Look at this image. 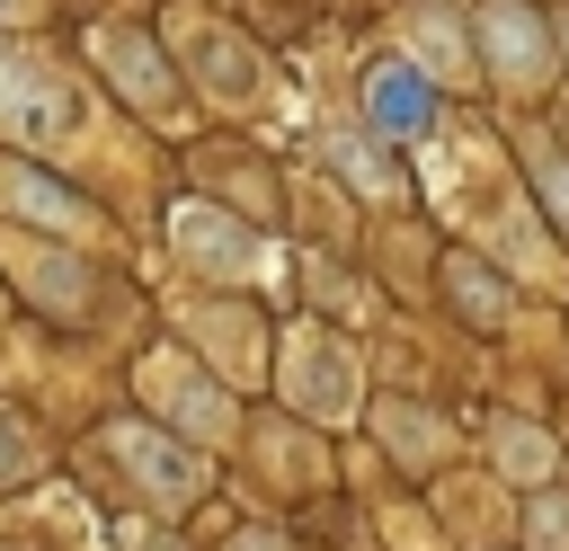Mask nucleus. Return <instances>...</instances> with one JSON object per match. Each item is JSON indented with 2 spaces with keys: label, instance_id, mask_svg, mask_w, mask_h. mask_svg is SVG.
I'll list each match as a JSON object with an SVG mask.
<instances>
[{
  "label": "nucleus",
  "instance_id": "obj_17",
  "mask_svg": "<svg viewBox=\"0 0 569 551\" xmlns=\"http://www.w3.org/2000/svg\"><path fill=\"white\" fill-rule=\"evenodd\" d=\"M133 551H178V542L169 533H133Z\"/></svg>",
  "mask_w": 569,
  "mask_h": 551
},
{
  "label": "nucleus",
  "instance_id": "obj_16",
  "mask_svg": "<svg viewBox=\"0 0 569 551\" xmlns=\"http://www.w3.org/2000/svg\"><path fill=\"white\" fill-rule=\"evenodd\" d=\"M231 551H284V542H276V533H240Z\"/></svg>",
  "mask_w": 569,
  "mask_h": 551
},
{
  "label": "nucleus",
  "instance_id": "obj_13",
  "mask_svg": "<svg viewBox=\"0 0 569 551\" xmlns=\"http://www.w3.org/2000/svg\"><path fill=\"white\" fill-rule=\"evenodd\" d=\"M498 462H507V480H542V462H551V453H542V435H533V427H507V435H498Z\"/></svg>",
  "mask_w": 569,
  "mask_h": 551
},
{
  "label": "nucleus",
  "instance_id": "obj_2",
  "mask_svg": "<svg viewBox=\"0 0 569 551\" xmlns=\"http://www.w3.org/2000/svg\"><path fill=\"white\" fill-rule=\"evenodd\" d=\"M178 53H187V71H196L222 107H258V53H249L231 27H213V18H178Z\"/></svg>",
  "mask_w": 569,
  "mask_h": 551
},
{
  "label": "nucleus",
  "instance_id": "obj_11",
  "mask_svg": "<svg viewBox=\"0 0 569 551\" xmlns=\"http://www.w3.org/2000/svg\"><path fill=\"white\" fill-rule=\"evenodd\" d=\"M160 382H169V400H178L196 427H231V400H222V391H196V373H187V364H160Z\"/></svg>",
  "mask_w": 569,
  "mask_h": 551
},
{
  "label": "nucleus",
  "instance_id": "obj_9",
  "mask_svg": "<svg viewBox=\"0 0 569 551\" xmlns=\"http://www.w3.org/2000/svg\"><path fill=\"white\" fill-rule=\"evenodd\" d=\"M0 204H9V213H36V222H53V231H98V213H89L80 196H62L53 178H36L27 160H0Z\"/></svg>",
  "mask_w": 569,
  "mask_h": 551
},
{
  "label": "nucleus",
  "instance_id": "obj_7",
  "mask_svg": "<svg viewBox=\"0 0 569 551\" xmlns=\"http://www.w3.org/2000/svg\"><path fill=\"white\" fill-rule=\"evenodd\" d=\"M107 444H116V462H124L151 498H196V489H204V462H187V453H178L169 435H151V427H116Z\"/></svg>",
  "mask_w": 569,
  "mask_h": 551
},
{
  "label": "nucleus",
  "instance_id": "obj_5",
  "mask_svg": "<svg viewBox=\"0 0 569 551\" xmlns=\"http://www.w3.org/2000/svg\"><path fill=\"white\" fill-rule=\"evenodd\" d=\"M365 116H373L382 133H427V124H436V80H427L418 62H373V71H365Z\"/></svg>",
  "mask_w": 569,
  "mask_h": 551
},
{
  "label": "nucleus",
  "instance_id": "obj_3",
  "mask_svg": "<svg viewBox=\"0 0 569 551\" xmlns=\"http://www.w3.org/2000/svg\"><path fill=\"white\" fill-rule=\"evenodd\" d=\"M480 53H489L498 80L533 89V80L551 71V27H542L525 0H489V9H480Z\"/></svg>",
  "mask_w": 569,
  "mask_h": 551
},
{
  "label": "nucleus",
  "instance_id": "obj_1",
  "mask_svg": "<svg viewBox=\"0 0 569 551\" xmlns=\"http://www.w3.org/2000/svg\"><path fill=\"white\" fill-rule=\"evenodd\" d=\"M80 89L62 80V71H44L36 53H18V44H0V133L9 142H62V133H80Z\"/></svg>",
  "mask_w": 569,
  "mask_h": 551
},
{
  "label": "nucleus",
  "instance_id": "obj_15",
  "mask_svg": "<svg viewBox=\"0 0 569 551\" xmlns=\"http://www.w3.org/2000/svg\"><path fill=\"white\" fill-rule=\"evenodd\" d=\"M27 462H36V453H27V435H18V427H0V480H18Z\"/></svg>",
  "mask_w": 569,
  "mask_h": 551
},
{
  "label": "nucleus",
  "instance_id": "obj_4",
  "mask_svg": "<svg viewBox=\"0 0 569 551\" xmlns=\"http://www.w3.org/2000/svg\"><path fill=\"white\" fill-rule=\"evenodd\" d=\"M284 391L302 400V409H320V418H338V409H356V355L338 347V338H320V329H293L284 338Z\"/></svg>",
  "mask_w": 569,
  "mask_h": 551
},
{
  "label": "nucleus",
  "instance_id": "obj_12",
  "mask_svg": "<svg viewBox=\"0 0 569 551\" xmlns=\"http://www.w3.org/2000/svg\"><path fill=\"white\" fill-rule=\"evenodd\" d=\"M329 160H338V169H347V178H356L365 196H400V178H391V169H382L373 151H356V142H329Z\"/></svg>",
  "mask_w": 569,
  "mask_h": 551
},
{
  "label": "nucleus",
  "instance_id": "obj_18",
  "mask_svg": "<svg viewBox=\"0 0 569 551\" xmlns=\"http://www.w3.org/2000/svg\"><path fill=\"white\" fill-rule=\"evenodd\" d=\"M18 9H27V0H0V18H18Z\"/></svg>",
  "mask_w": 569,
  "mask_h": 551
},
{
  "label": "nucleus",
  "instance_id": "obj_14",
  "mask_svg": "<svg viewBox=\"0 0 569 551\" xmlns=\"http://www.w3.org/2000/svg\"><path fill=\"white\" fill-rule=\"evenodd\" d=\"M445 27H453V18H418V53H427V62H445V71H453V36H445Z\"/></svg>",
  "mask_w": 569,
  "mask_h": 551
},
{
  "label": "nucleus",
  "instance_id": "obj_10",
  "mask_svg": "<svg viewBox=\"0 0 569 551\" xmlns=\"http://www.w3.org/2000/svg\"><path fill=\"white\" fill-rule=\"evenodd\" d=\"M445 284H453V302H462L471 320H498V311H507V284H489V267H480V258H453V267H445Z\"/></svg>",
  "mask_w": 569,
  "mask_h": 551
},
{
  "label": "nucleus",
  "instance_id": "obj_8",
  "mask_svg": "<svg viewBox=\"0 0 569 551\" xmlns=\"http://www.w3.org/2000/svg\"><path fill=\"white\" fill-rule=\"evenodd\" d=\"M98 62L133 89V107H178V80H169V62L133 36V27H98Z\"/></svg>",
  "mask_w": 569,
  "mask_h": 551
},
{
  "label": "nucleus",
  "instance_id": "obj_6",
  "mask_svg": "<svg viewBox=\"0 0 569 551\" xmlns=\"http://www.w3.org/2000/svg\"><path fill=\"white\" fill-rule=\"evenodd\" d=\"M178 249H187L196 267H222V276H258V267H267V249H258L231 213H213V204H178Z\"/></svg>",
  "mask_w": 569,
  "mask_h": 551
}]
</instances>
